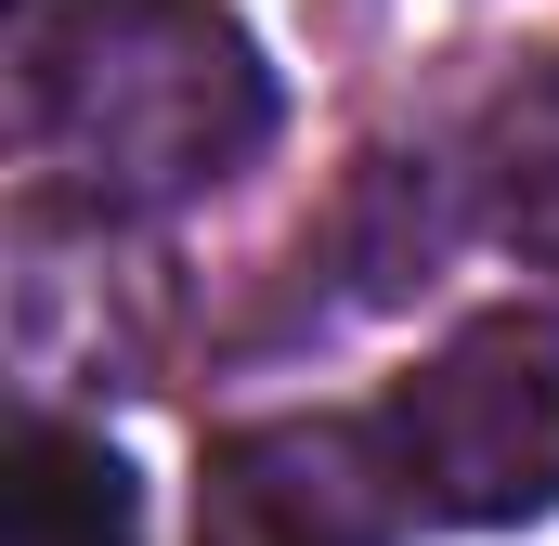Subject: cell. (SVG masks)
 <instances>
[{"mask_svg":"<svg viewBox=\"0 0 559 546\" xmlns=\"http://www.w3.org/2000/svg\"><path fill=\"white\" fill-rule=\"evenodd\" d=\"M481 222L521 248V261L559 273V66L508 79L481 105Z\"/></svg>","mask_w":559,"mask_h":546,"instance_id":"5","label":"cell"},{"mask_svg":"<svg viewBox=\"0 0 559 546\" xmlns=\"http://www.w3.org/2000/svg\"><path fill=\"white\" fill-rule=\"evenodd\" d=\"M404 468L352 416H261L222 429L195 468V546H391Z\"/></svg>","mask_w":559,"mask_h":546,"instance_id":"3","label":"cell"},{"mask_svg":"<svg viewBox=\"0 0 559 546\" xmlns=\"http://www.w3.org/2000/svg\"><path fill=\"white\" fill-rule=\"evenodd\" d=\"M261 131H274V66L209 0H26L13 26L26 209L143 222L248 169Z\"/></svg>","mask_w":559,"mask_h":546,"instance_id":"1","label":"cell"},{"mask_svg":"<svg viewBox=\"0 0 559 546\" xmlns=\"http://www.w3.org/2000/svg\"><path fill=\"white\" fill-rule=\"evenodd\" d=\"M13 546H143L131 468H118L92 429L26 416V429H13Z\"/></svg>","mask_w":559,"mask_h":546,"instance_id":"4","label":"cell"},{"mask_svg":"<svg viewBox=\"0 0 559 546\" xmlns=\"http://www.w3.org/2000/svg\"><path fill=\"white\" fill-rule=\"evenodd\" d=\"M429 521H547L559 508V312H468L378 416Z\"/></svg>","mask_w":559,"mask_h":546,"instance_id":"2","label":"cell"}]
</instances>
